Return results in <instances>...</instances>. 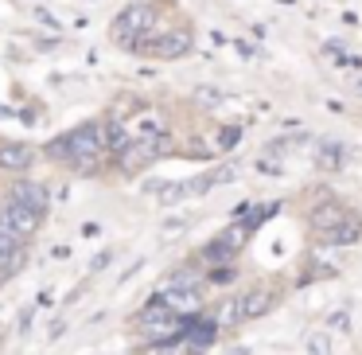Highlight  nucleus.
I'll use <instances>...</instances> for the list:
<instances>
[{"mask_svg":"<svg viewBox=\"0 0 362 355\" xmlns=\"http://www.w3.org/2000/svg\"><path fill=\"white\" fill-rule=\"evenodd\" d=\"M47 157L71 164L78 176L98 172L102 160H105V129L98 125V121H86V125H78V129H71V133L55 137V141L47 145Z\"/></svg>","mask_w":362,"mask_h":355,"instance_id":"1","label":"nucleus"},{"mask_svg":"<svg viewBox=\"0 0 362 355\" xmlns=\"http://www.w3.org/2000/svg\"><path fill=\"white\" fill-rule=\"evenodd\" d=\"M312 227H315V235L331 246L358 242V235H362V219L351 215V207H343V203H320L312 211Z\"/></svg>","mask_w":362,"mask_h":355,"instance_id":"2","label":"nucleus"},{"mask_svg":"<svg viewBox=\"0 0 362 355\" xmlns=\"http://www.w3.org/2000/svg\"><path fill=\"white\" fill-rule=\"evenodd\" d=\"M156 16H160L156 4H129V9L117 16V24H113V35L136 51L144 40L160 35V32H156Z\"/></svg>","mask_w":362,"mask_h":355,"instance_id":"3","label":"nucleus"},{"mask_svg":"<svg viewBox=\"0 0 362 355\" xmlns=\"http://www.w3.org/2000/svg\"><path fill=\"white\" fill-rule=\"evenodd\" d=\"M0 219L8 222V227L16 230V235L24 238V242H28V238H32L35 230L43 227V219H47V211H40V207H28V203H12V199H8V203L0 207Z\"/></svg>","mask_w":362,"mask_h":355,"instance_id":"4","label":"nucleus"},{"mask_svg":"<svg viewBox=\"0 0 362 355\" xmlns=\"http://www.w3.org/2000/svg\"><path fill=\"white\" fill-rule=\"evenodd\" d=\"M136 51H144V55H156V59H180V55H187V51H191V32L175 28V32L152 35V40H144Z\"/></svg>","mask_w":362,"mask_h":355,"instance_id":"5","label":"nucleus"},{"mask_svg":"<svg viewBox=\"0 0 362 355\" xmlns=\"http://www.w3.org/2000/svg\"><path fill=\"white\" fill-rule=\"evenodd\" d=\"M164 141L168 137H160V141H129L125 149L117 152V164L125 168V172H144V168L164 152Z\"/></svg>","mask_w":362,"mask_h":355,"instance_id":"6","label":"nucleus"},{"mask_svg":"<svg viewBox=\"0 0 362 355\" xmlns=\"http://www.w3.org/2000/svg\"><path fill=\"white\" fill-rule=\"evenodd\" d=\"M32 164H35V149H32V145H24V141L0 145V172L20 176V172H28Z\"/></svg>","mask_w":362,"mask_h":355,"instance_id":"7","label":"nucleus"},{"mask_svg":"<svg viewBox=\"0 0 362 355\" xmlns=\"http://www.w3.org/2000/svg\"><path fill=\"white\" fill-rule=\"evenodd\" d=\"M12 203H28V207H40V211H47L51 203V191L47 184H35V180H16L12 184Z\"/></svg>","mask_w":362,"mask_h":355,"instance_id":"8","label":"nucleus"},{"mask_svg":"<svg viewBox=\"0 0 362 355\" xmlns=\"http://www.w3.org/2000/svg\"><path fill=\"white\" fill-rule=\"evenodd\" d=\"M273 308V289H250L245 297H238V320H257Z\"/></svg>","mask_w":362,"mask_h":355,"instance_id":"9","label":"nucleus"},{"mask_svg":"<svg viewBox=\"0 0 362 355\" xmlns=\"http://www.w3.org/2000/svg\"><path fill=\"white\" fill-rule=\"evenodd\" d=\"M245 230H250V227H234V230H226V235H218V242H211V246H206V250H203V258H211V261L230 258V254H234L238 246L245 242V238H242Z\"/></svg>","mask_w":362,"mask_h":355,"instance_id":"10","label":"nucleus"},{"mask_svg":"<svg viewBox=\"0 0 362 355\" xmlns=\"http://www.w3.org/2000/svg\"><path fill=\"white\" fill-rule=\"evenodd\" d=\"M199 269H191V266H183V269H175V274H168L164 281H160V293H191V289H199Z\"/></svg>","mask_w":362,"mask_h":355,"instance_id":"11","label":"nucleus"},{"mask_svg":"<svg viewBox=\"0 0 362 355\" xmlns=\"http://www.w3.org/2000/svg\"><path fill=\"white\" fill-rule=\"evenodd\" d=\"M308 347H312V355H331L327 336H323V332H312V336H308Z\"/></svg>","mask_w":362,"mask_h":355,"instance_id":"12","label":"nucleus"},{"mask_svg":"<svg viewBox=\"0 0 362 355\" xmlns=\"http://www.w3.org/2000/svg\"><path fill=\"white\" fill-rule=\"evenodd\" d=\"M331 328L346 332V328H351V316H346V312H335V316H331Z\"/></svg>","mask_w":362,"mask_h":355,"instance_id":"13","label":"nucleus"}]
</instances>
